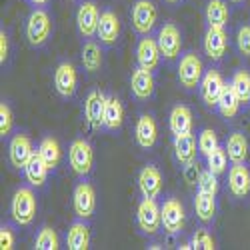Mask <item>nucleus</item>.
<instances>
[{
    "mask_svg": "<svg viewBox=\"0 0 250 250\" xmlns=\"http://www.w3.org/2000/svg\"><path fill=\"white\" fill-rule=\"evenodd\" d=\"M36 194L28 186H20L14 190L12 200H10V216L18 226H28L32 224L34 216H36Z\"/></svg>",
    "mask_w": 250,
    "mask_h": 250,
    "instance_id": "nucleus-1",
    "label": "nucleus"
},
{
    "mask_svg": "<svg viewBox=\"0 0 250 250\" xmlns=\"http://www.w3.org/2000/svg\"><path fill=\"white\" fill-rule=\"evenodd\" d=\"M52 34V20L44 8H34L26 20V38L30 46H42Z\"/></svg>",
    "mask_w": 250,
    "mask_h": 250,
    "instance_id": "nucleus-2",
    "label": "nucleus"
},
{
    "mask_svg": "<svg viewBox=\"0 0 250 250\" xmlns=\"http://www.w3.org/2000/svg\"><path fill=\"white\" fill-rule=\"evenodd\" d=\"M136 222L144 234H156L162 228V210L156 202V198L142 196L136 208Z\"/></svg>",
    "mask_w": 250,
    "mask_h": 250,
    "instance_id": "nucleus-3",
    "label": "nucleus"
},
{
    "mask_svg": "<svg viewBox=\"0 0 250 250\" xmlns=\"http://www.w3.org/2000/svg\"><path fill=\"white\" fill-rule=\"evenodd\" d=\"M178 82L186 88V90H192L196 86H200L202 76H204V66H202V60L196 52H186L182 54L180 62H178Z\"/></svg>",
    "mask_w": 250,
    "mask_h": 250,
    "instance_id": "nucleus-4",
    "label": "nucleus"
},
{
    "mask_svg": "<svg viewBox=\"0 0 250 250\" xmlns=\"http://www.w3.org/2000/svg\"><path fill=\"white\" fill-rule=\"evenodd\" d=\"M68 162L74 174L78 176H88L94 164V150L90 146V142L84 138H76L72 140L70 148H68Z\"/></svg>",
    "mask_w": 250,
    "mask_h": 250,
    "instance_id": "nucleus-5",
    "label": "nucleus"
},
{
    "mask_svg": "<svg viewBox=\"0 0 250 250\" xmlns=\"http://www.w3.org/2000/svg\"><path fill=\"white\" fill-rule=\"evenodd\" d=\"M156 20H158V10L152 0H134L132 10H130V22L138 34L142 36L150 34Z\"/></svg>",
    "mask_w": 250,
    "mask_h": 250,
    "instance_id": "nucleus-6",
    "label": "nucleus"
},
{
    "mask_svg": "<svg viewBox=\"0 0 250 250\" xmlns=\"http://www.w3.org/2000/svg\"><path fill=\"white\" fill-rule=\"evenodd\" d=\"M72 206L74 214L80 220H88L94 214L96 208V190L90 182H80L76 184V188L72 192Z\"/></svg>",
    "mask_w": 250,
    "mask_h": 250,
    "instance_id": "nucleus-7",
    "label": "nucleus"
},
{
    "mask_svg": "<svg viewBox=\"0 0 250 250\" xmlns=\"http://www.w3.org/2000/svg\"><path fill=\"white\" fill-rule=\"evenodd\" d=\"M162 210V228L166 234H178L182 232L184 228V220H186V214H184V206L180 204L178 198H166L164 204L160 206Z\"/></svg>",
    "mask_w": 250,
    "mask_h": 250,
    "instance_id": "nucleus-8",
    "label": "nucleus"
},
{
    "mask_svg": "<svg viewBox=\"0 0 250 250\" xmlns=\"http://www.w3.org/2000/svg\"><path fill=\"white\" fill-rule=\"evenodd\" d=\"M156 42L160 46V52L166 60H174L178 54H180V48H182V34L180 30L176 28L174 22H166L160 30H158V36H156Z\"/></svg>",
    "mask_w": 250,
    "mask_h": 250,
    "instance_id": "nucleus-9",
    "label": "nucleus"
},
{
    "mask_svg": "<svg viewBox=\"0 0 250 250\" xmlns=\"http://www.w3.org/2000/svg\"><path fill=\"white\" fill-rule=\"evenodd\" d=\"M104 108H106V94L100 90L88 92L84 100V118L94 130L104 128Z\"/></svg>",
    "mask_w": 250,
    "mask_h": 250,
    "instance_id": "nucleus-10",
    "label": "nucleus"
},
{
    "mask_svg": "<svg viewBox=\"0 0 250 250\" xmlns=\"http://www.w3.org/2000/svg\"><path fill=\"white\" fill-rule=\"evenodd\" d=\"M98 20H100V12L96 8V4L92 0H84L80 2L78 10H76V26L78 32L84 38H92L98 30Z\"/></svg>",
    "mask_w": 250,
    "mask_h": 250,
    "instance_id": "nucleus-11",
    "label": "nucleus"
},
{
    "mask_svg": "<svg viewBox=\"0 0 250 250\" xmlns=\"http://www.w3.org/2000/svg\"><path fill=\"white\" fill-rule=\"evenodd\" d=\"M78 84L76 68L70 62H60L54 70V88L62 98H72Z\"/></svg>",
    "mask_w": 250,
    "mask_h": 250,
    "instance_id": "nucleus-12",
    "label": "nucleus"
},
{
    "mask_svg": "<svg viewBox=\"0 0 250 250\" xmlns=\"http://www.w3.org/2000/svg\"><path fill=\"white\" fill-rule=\"evenodd\" d=\"M224 86H226V82L218 70H206L204 72L202 82H200V96H202L206 106H216Z\"/></svg>",
    "mask_w": 250,
    "mask_h": 250,
    "instance_id": "nucleus-13",
    "label": "nucleus"
},
{
    "mask_svg": "<svg viewBox=\"0 0 250 250\" xmlns=\"http://www.w3.org/2000/svg\"><path fill=\"white\" fill-rule=\"evenodd\" d=\"M228 48V34L224 26H208L204 32V52L210 60H222Z\"/></svg>",
    "mask_w": 250,
    "mask_h": 250,
    "instance_id": "nucleus-14",
    "label": "nucleus"
},
{
    "mask_svg": "<svg viewBox=\"0 0 250 250\" xmlns=\"http://www.w3.org/2000/svg\"><path fill=\"white\" fill-rule=\"evenodd\" d=\"M34 156V146L32 140L26 134H16L10 144H8V158L12 162V166L24 170V166L28 164V160Z\"/></svg>",
    "mask_w": 250,
    "mask_h": 250,
    "instance_id": "nucleus-15",
    "label": "nucleus"
},
{
    "mask_svg": "<svg viewBox=\"0 0 250 250\" xmlns=\"http://www.w3.org/2000/svg\"><path fill=\"white\" fill-rule=\"evenodd\" d=\"M134 138H136V144L144 150L154 146L156 140H158V126H156L154 116H150V114L138 116L136 126H134Z\"/></svg>",
    "mask_w": 250,
    "mask_h": 250,
    "instance_id": "nucleus-16",
    "label": "nucleus"
},
{
    "mask_svg": "<svg viewBox=\"0 0 250 250\" xmlns=\"http://www.w3.org/2000/svg\"><path fill=\"white\" fill-rule=\"evenodd\" d=\"M160 46L156 42V38L152 36H144L140 38V42L136 46V62H138V66L142 68H146V70H154L158 66V62H160Z\"/></svg>",
    "mask_w": 250,
    "mask_h": 250,
    "instance_id": "nucleus-17",
    "label": "nucleus"
},
{
    "mask_svg": "<svg viewBox=\"0 0 250 250\" xmlns=\"http://www.w3.org/2000/svg\"><path fill=\"white\" fill-rule=\"evenodd\" d=\"M138 190L146 198H156L162 192V174L154 164L142 166L138 172Z\"/></svg>",
    "mask_w": 250,
    "mask_h": 250,
    "instance_id": "nucleus-18",
    "label": "nucleus"
},
{
    "mask_svg": "<svg viewBox=\"0 0 250 250\" xmlns=\"http://www.w3.org/2000/svg\"><path fill=\"white\" fill-rule=\"evenodd\" d=\"M96 36L100 38V42L106 44V46L116 44V40H118V36H120V20H118V16H116L112 10L100 12Z\"/></svg>",
    "mask_w": 250,
    "mask_h": 250,
    "instance_id": "nucleus-19",
    "label": "nucleus"
},
{
    "mask_svg": "<svg viewBox=\"0 0 250 250\" xmlns=\"http://www.w3.org/2000/svg\"><path fill=\"white\" fill-rule=\"evenodd\" d=\"M130 90L138 100H148L154 94V76L152 70L138 66L130 76Z\"/></svg>",
    "mask_w": 250,
    "mask_h": 250,
    "instance_id": "nucleus-20",
    "label": "nucleus"
},
{
    "mask_svg": "<svg viewBox=\"0 0 250 250\" xmlns=\"http://www.w3.org/2000/svg\"><path fill=\"white\" fill-rule=\"evenodd\" d=\"M192 110L184 104H176V106L170 110V116H168V126H170V132L174 136H184V134H190L192 132Z\"/></svg>",
    "mask_w": 250,
    "mask_h": 250,
    "instance_id": "nucleus-21",
    "label": "nucleus"
},
{
    "mask_svg": "<svg viewBox=\"0 0 250 250\" xmlns=\"http://www.w3.org/2000/svg\"><path fill=\"white\" fill-rule=\"evenodd\" d=\"M228 188H230L232 196L244 198L250 192V170L246 164H232V168L228 170Z\"/></svg>",
    "mask_w": 250,
    "mask_h": 250,
    "instance_id": "nucleus-22",
    "label": "nucleus"
},
{
    "mask_svg": "<svg viewBox=\"0 0 250 250\" xmlns=\"http://www.w3.org/2000/svg\"><path fill=\"white\" fill-rule=\"evenodd\" d=\"M224 148H226L228 160L232 164H246V160H248V138L244 132L234 130L232 134H228Z\"/></svg>",
    "mask_w": 250,
    "mask_h": 250,
    "instance_id": "nucleus-23",
    "label": "nucleus"
},
{
    "mask_svg": "<svg viewBox=\"0 0 250 250\" xmlns=\"http://www.w3.org/2000/svg\"><path fill=\"white\" fill-rule=\"evenodd\" d=\"M196 146L192 134H184V136H174L172 142V150H174V158L180 166H190L196 158Z\"/></svg>",
    "mask_w": 250,
    "mask_h": 250,
    "instance_id": "nucleus-24",
    "label": "nucleus"
},
{
    "mask_svg": "<svg viewBox=\"0 0 250 250\" xmlns=\"http://www.w3.org/2000/svg\"><path fill=\"white\" fill-rule=\"evenodd\" d=\"M124 122V106L118 96L110 94L106 96V108H104V128L110 130V132H116L120 130Z\"/></svg>",
    "mask_w": 250,
    "mask_h": 250,
    "instance_id": "nucleus-25",
    "label": "nucleus"
},
{
    "mask_svg": "<svg viewBox=\"0 0 250 250\" xmlns=\"http://www.w3.org/2000/svg\"><path fill=\"white\" fill-rule=\"evenodd\" d=\"M66 246L70 250H86L90 246V228L86 222H72L68 226Z\"/></svg>",
    "mask_w": 250,
    "mask_h": 250,
    "instance_id": "nucleus-26",
    "label": "nucleus"
},
{
    "mask_svg": "<svg viewBox=\"0 0 250 250\" xmlns=\"http://www.w3.org/2000/svg\"><path fill=\"white\" fill-rule=\"evenodd\" d=\"M48 164L42 160V156H40L38 152H34V156L28 160V164L24 166V176L26 180L30 182V186H42L46 182V176H48Z\"/></svg>",
    "mask_w": 250,
    "mask_h": 250,
    "instance_id": "nucleus-27",
    "label": "nucleus"
},
{
    "mask_svg": "<svg viewBox=\"0 0 250 250\" xmlns=\"http://www.w3.org/2000/svg\"><path fill=\"white\" fill-rule=\"evenodd\" d=\"M204 16L208 26H226L228 18H230V8L224 0H208Z\"/></svg>",
    "mask_w": 250,
    "mask_h": 250,
    "instance_id": "nucleus-28",
    "label": "nucleus"
},
{
    "mask_svg": "<svg viewBox=\"0 0 250 250\" xmlns=\"http://www.w3.org/2000/svg\"><path fill=\"white\" fill-rule=\"evenodd\" d=\"M36 152H38L40 156H42V160L48 164V168H50V170H54L56 166L60 164L62 150H60L58 140H56V138H52V136H46V138L40 140L38 150H36Z\"/></svg>",
    "mask_w": 250,
    "mask_h": 250,
    "instance_id": "nucleus-29",
    "label": "nucleus"
},
{
    "mask_svg": "<svg viewBox=\"0 0 250 250\" xmlns=\"http://www.w3.org/2000/svg\"><path fill=\"white\" fill-rule=\"evenodd\" d=\"M80 58H82V66H84L86 72H98L102 68V50L92 40L84 42Z\"/></svg>",
    "mask_w": 250,
    "mask_h": 250,
    "instance_id": "nucleus-30",
    "label": "nucleus"
},
{
    "mask_svg": "<svg viewBox=\"0 0 250 250\" xmlns=\"http://www.w3.org/2000/svg\"><path fill=\"white\" fill-rule=\"evenodd\" d=\"M194 210L202 222H210L216 214V196L206 194V192H198L194 196Z\"/></svg>",
    "mask_w": 250,
    "mask_h": 250,
    "instance_id": "nucleus-31",
    "label": "nucleus"
},
{
    "mask_svg": "<svg viewBox=\"0 0 250 250\" xmlns=\"http://www.w3.org/2000/svg\"><path fill=\"white\" fill-rule=\"evenodd\" d=\"M216 106H218V110H220V114H222L224 118H232V116L238 114L240 100H238V96H236L232 84H226V86H224V90H222V94H220V100H218Z\"/></svg>",
    "mask_w": 250,
    "mask_h": 250,
    "instance_id": "nucleus-32",
    "label": "nucleus"
},
{
    "mask_svg": "<svg viewBox=\"0 0 250 250\" xmlns=\"http://www.w3.org/2000/svg\"><path fill=\"white\" fill-rule=\"evenodd\" d=\"M230 84H232L240 104H248L250 102V74L246 70H236Z\"/></svg>",
    "mask_w": 250,
    "mask_h": 250,
    "instance_id": "nucleus-33",
    "label": "nucleus"
},
{
    "mask_svg": "<svg viewBox=\"0 0 250 250\" xmlns=\"http://www.w3.org/2000/svg\"><path fill=\"white\" fill-rule=\"evenodd\" d=\"M34 248L36 250H58V234L54 228L50 226H42L38 230V234L34 236Z\"/></svg>",
    "mask_w": 250,
    "mask_h": 250,
    "instance_id": "nucleus-34",
    "label": "nucleus"
},
{
    "mask_svg": "<svg viewBox=\"0 0 250 250\" xmlns=\"http://www.w3.org/2000/svg\"><path fill=\"white\" fill-rule=\"evenodd\" d=\"M226 164H228V154H226V148H222V146L214 148L210 154L206 156L208 170H212L214 174H222L226 170Z\"/></svg>",
    "mask_w": 250,
    "mask_h": 250,
    "instance_id": "nucleus-35",
    "label": "nucleus"
},
{
    "mask_svg": "<svg viewBox=\"0 0 250 250\" xmlns=\"http://www.w3.org/2000/svg\"><path fill=\"white\" fill-rule=\"evenodd\" d=\"M190 244H192V250H214L216 248L212 234L208 232L206 228H198L190 238Z\"/></svg>",
    "mask_w": 250,
    "mask_h": 250,
    "instance_id": "nucleus-36",
    "label": "nucleus"
},
{
    "mask_svg": "<svg viewBox=\"0 0 250 250\" xmlns=\"http://www.w3.org/2000/svg\"><path fill=\"white\" fill-rule=\"evenodd\" d=\"M218 146H220V144H218L216 132L210 130V128H204L200 132V136H198V150H200V154L208 156V154H210L214 148H218Z\"/></svg>",
    "mask_w": 250,
    "mask_h": 250,
    "instance_id": "nucleus-37",
    "label": "nucleus"
},
{
    "mask_svg": "<svg viewBox=\"0 0 250 250\" xmlns=\"http://www.w3.org/2000/svg\"><path fill=\"white\" fill-rule=\"evenodd\" d=\"M198 192H206V194H214L218 192V174H214L212 170H204L198 174Z\"/></svg>",
    "mask_w": 250,
    "mask_h": 250,
    "instance_id": "nucleus-38",
    "label": "nucleus"
},
{
    "mask_svg": "<svg viewBox=\"0 0 250 250\" xmlns=\"http://www.w3.org/2000/svg\"><path fill=\"white\" fill-rule=\"evenodd\" d=\"M12 122H14V118H12L10 106H8L6 102H0V134H2V138L10 134Z\"/></svg>",
    "mask_w": 250,
    "mask_h": 250,
    "instance_id": "nucleus-39",
    "label": "nucleus"
},
{
    "mask_svg": "<svg viewBox=\"0 0 250 250\" xmlns=\"http://www.w3.org/2000/svg\"><path fill=\"white\" fill-rule=\"evenodd\" d=\"M236 46L242 56H250V24H244L236 32Z\"/></svg>",
    "mask_w": 250,
    "mask_h": 250,
    "instance_id": "nucleus-40",
    "label": "nucleus"
},
{
    "mask_svg": "<svg viewBox=\"0 0 250 250\" xmlns=\"http://www.w3.org/2000/svg\"><path fill=\"white\" fill-rule=\"evenodd\" d=\"M14 232H12V228L10 226H2L0 228V248L2 250H12L14 248Z\"/></svg>",
    "mask_w": 250,
    "mask_h": 250,
    "instance_id": "nucleus-41",
    "label": "nucleus"
},
{
    "mask_svg": "<svg viewBox=\"0 0 250 250\" xmlns=\"http://www.w3.org/2000/svg\"><path fill=\"white\" fill-rule=\"evenodd\" d=\"M6 58H8V34L4 30H0V64L2 66Z\"/></svg>",
    "mask_w": 250,
    "mask_h": 250,
    "instance_id": "nucleus-42",
    "label": "nucleus"
},
{
    "mask_svg": "<svg viewBox=\"0 0 250 250\" xmlns=\"http://www.w3.org/2000/svg\"><path fill=\"white\" fill-rule=\"evenodd\" d=\"M30 2H32V4H36V6H42V4H46V2H48V0H30Z\"/></svg>",
    "mask_w": 250,
    "mask_h": 250,
    "instance_id": "nucleus-43",
    "label": "nucleus"
},
{
    "mask_svg": "<svg viewBox=\"0 0 250 250\" xmlns=\"http://www.w3.org/2000/svg\"><path fill=\"white\" fill-rule=\"evenodd\" d=\"M164 2H168V4H178L180 0H164Z\"/></svg>",
    "mask_w": 250,
    "mask_h": 250,
    "instance_id": "nucleus-44",
    "label": "nucleus"
},
{
    "mask_svg": "<svg viewBox=\"0 0 250 250\" xmlns=\"http://www.w3.org/2000/svg\"><path fill=\"white\" fill-rule=\"evenodd\" d=\"M232 2H242V0H232Z\"/></svg>",
    "mask_w": 250,
    "mask_h": 250,
    "instance_id": "nucleus-45",
    "label": "nucleus"
}]
</instances>
